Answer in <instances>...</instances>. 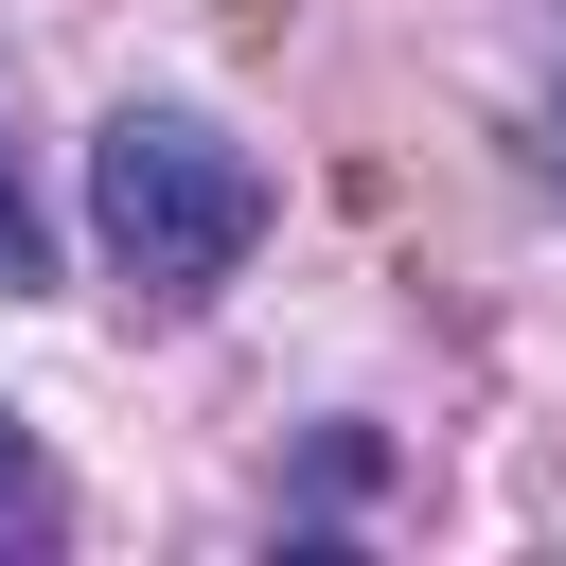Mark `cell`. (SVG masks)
Segmentation results:
<instances>
[{
	"mask_svg": "<svg viewBox=\"0 0 566 566\" xmlns=\"http://www.w3.org/2000/svg\"><path fill=\"white\" fill-rule=\"evenodd\" d=\"M53 531V460H35V424L0 407V548H35Z\"/></svg>",
	"mask_w": 566,
	"mask_h": 566,
	"instance_id": "2",
	"label": "cell"
},
{
	"mask_svg": "<svg viewBox=\"0 0 566 566\" xmlns=\"http://www.w3.org/2000/svg\"><path fill=\"white\" fill-rule=\"evenodd\" d=\"M53 283V230H35V195H18V159H0V301H35Z\"/></svg>",
	"mask_w": 566,
	"mask_h": 566,
	"instance_id": "3",
	"label": "cell"
},
{
	"mask_svg": "<svg viewBox=\"0 0 566 566\" xmlns=\"http://www.w3.org/2000/svg\"><path fill=\"white\" fill-rule=\"evenodd\" d=\"M88 230L124 265V301H212L248 248H265V159L212 124V106H124L88 142Z\"/></svg>",
	"mask_w": 566,
	"mask_h": 566,
	"instance_id": "1",
	"label": "cell"
},
{
	"mask_svg": "<svg viewBox=\"0 0 566 566\" xmlns=\"http://www.w3.org/2000/svg\"><path fill=\"white\" fill-rule=\"evenodd\" d=\"M531 177H548V195H566V88H548V124H531Z\"/></svg>",
	"mask_w": 566,
	"mask_h": 566,
	"instance_id": "4",
	"label": "cell"
}]
</instances>
